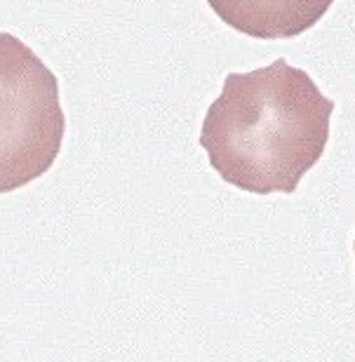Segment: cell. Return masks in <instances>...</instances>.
<instances>
[{
    "mask_svg": "<svg viewBox=\"0 0 355 362\" xmlns=\"http://www.w3.org/2000/svg\"><path fill=\"white\" fill-rule=\"evenodd\" d=\"M334 101L306 71L278 59L228 74L207 108L200 146L226 184L268 195L294 193L330 141Z\"/></svg>",
    "mask_w": 355,
    "mask_h": 362,
    "instance_id": "1",
    "label": "cell"
},
{
    "mask_svg": "<svg viewBox=\"0 0 355 362\" xmlns=\"http://www.w3.org/2000/svg\"><path fill=\"white\" fill-rule=\"evenodd\" d=\"M59 83L17 35L0 33V193L31 184L62 151Z\"/></svg>",
    "mask_w": 355,
    "mask_h": 362,
    "instance_id": "2",
    "label": "cell"
},
{
    "mask_svg": "<svg viewBox=\"0 0 355 362\" xmlns=\"http://www.w3.org/2000/svg\"><path fill=\"white\" fill-rule=\"evenodd\" d=\"M334 0H207L223 24L250 38H296L320 21Z\"/></svg>",
    "mask_w": 355,
    "mask_h": 362,
    "instance_id": "3",
    "label": "cell"
},
{
    "mask_svg": "<svg viewBox=\"0 0 355 362\" xmlns=\"http://www.w3.org/2000/svg\"><path fill=\"white\" fill-rule=\"evenodd\" d=\"M353 252H355V243H353Z\"/></svg>",
    "mask_w": 355,
    "mask_h": 362,
    "instance_id": "4",
    "label": "cell"
}]
</instances>
